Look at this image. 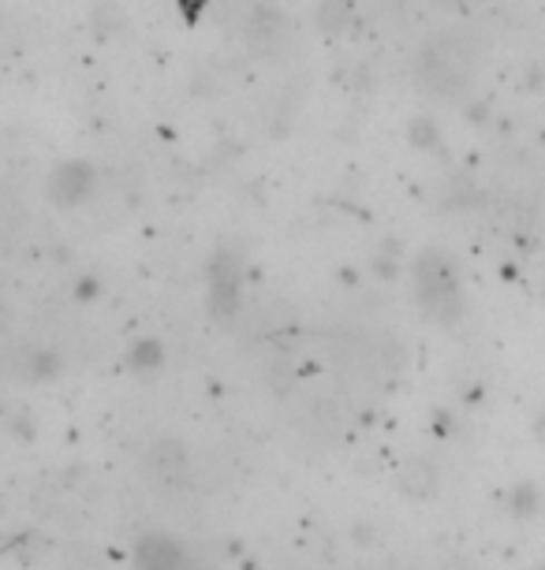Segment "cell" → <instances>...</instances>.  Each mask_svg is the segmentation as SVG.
<instances>
[{
    "label": "cell",
    "instance_id": "obj_1",
    "mask_svg": "<svg viewBox=\"0 0 545 570\" xmlns=\"http://www.w3.org/2000/svg\"><path fill=\"white\" fill-rule=\"evenodd\" d=\"M422 82L437 94H456L475 75V46L464 35H437L419 52Z\"/></svg>",
    "mask_w": 545,
    "mask_h": 570
},
{
    "label": "cell",
    "instance_id": "obj_2",
    "mask_svg": "<svg viewBox=\"0 0 545 570\" xmlns=\"http://www.w3.org/2000/svg\"><path fill=\"white\" fill-rule=\"evenodd\" d=\"M415 276H419V279H415V292H419V303H422L426 314L437 317V321L456 317V309H459V284H456V276H452V268H448V262H441L437 254H426Z\"/></svg>",
    "mask_w": 545,
    "mask_h": 570
},
{
    "label": "cell",
    "instance_id": "obj_3",
    "mask_svg": "<svg viewBox=\"0 0 545 570\" xmlns=\"http://www.w3.org/2000/svg\"><path fill=\"white\" fill-rule=\"evenodd\" d=\"M243 38H247L251 52H259L265 60H276L292 49V19L276 4H262L251 12L247 27H243Z\"/></svg>",
    "mask_w": 545,
    "mask_h": 570
},
{
    "label": "cell",
    "instance_id": "obj_4",
    "mask_svg": "<svg viewBox=\"0 0 545 570\" xmlns=\"http://www.w3.org/2000/svg\"><path fill=\"white\" fill-rule=\"evenodd\" d=\"M46 190H49V202H57L64 209L79 206V202H87L94 190V168L87 160H64V165L49 171Z\"/></svg>",
    "mask_w": 545,
    "mask_h": 570
},
{
    "label": "cell",
    "instance_id": "obj_5",
    "mask_svg": "<svg viewBox=\"0 0 545 570\" xmlns=\"http://www.w3.org/2000/svg\"><path fill=\"white\" fill-rule=\"evenodd\" d=\"M135 570H195L184 544L165 533H149L135 548Z\"/></svg>",
    "mask_w": 545,
    "mask_h": 570
}]
</instances>
